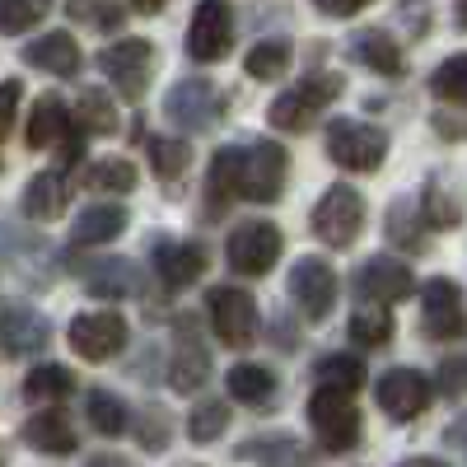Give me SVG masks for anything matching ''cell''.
<instances>
[{
  "mask_svg": "<svg viewBox=\"0 0 467 467\" xmlns=\"http://www.w3.org/2000/svg\"><path fill=\"white\" fill-rule=\"evenodd\" d=\"M85 187L89 192H131L136 187V164L131 160H103L85 169Z\"/></svg>",
  "mask_w": 467,
  "mask_h": 467,
  "instance_id": "74e56055",
  "label": "cell"
},
{
  "mask_svg": "<svg viewBox=\"0 0 467 467\" xmlns=\"http://www.w3.org/2000/svg\"><path fill=\"white\" fill-rule=\"evenodd\" d=\"M127 318L117 314V308H99V314H80L70 323V350L89 365H103L112 356H122L127 350Z\"/></svg>",
  "mask_w": 467,
  "mask_h": 467,
  "instance_id": "7c38bea8",
  "label": "cell"
},
{
  "mask_svg": "<svg viewBox=\"0 0 467 467\" xmlns=\"http://www.w3.org/2000/svg\"><path fill=\"white\" fill-rule=\"evenodd\" d=\"M290 299L299 304L304 318H327L337 304V271L323 257H299L290 266Z\"/></svg>",
  "mask_w": 467,
  "mask_h": 467,
  "instance_id": "9a60e30c",
  "label": "cell"
},
{
  "mask_svg": "<svg viewBox=\"0 0 467 467\" xmlns=\"http://www.w3.org/2000/svg\"><path fill=\"white\" fill-rule=\"evenodd\" d=\"M308 425H314V435L327 453H346L360 444V411L341 388H314V398H308Z\"/></svg>",
  "mask_w": 467,
  "mask_h": 467,
  "instance_id": "3957f363",
  "label": "cell"
},
{
  "mask_svg": "<svg viewBox=\"0 0 467 467\" xmlns=\"http://www.w3.org/2000/svg\"><path fill=\"white\" fill-rule=\"evenodd\" d=\"M85 467H136L131 458H122V453H94Z\"/></svg>",
  "mask_w": 467,
  "mask_h": 467,
  "instance_id": "681fc988",
  "label": "cell"
},
{
  "mask_svg": "<svg viewBox=\"0 0 467 467\" xmlns=\"http://www.w3.org/2000/svg\"><path fill=\"white\" fill-rule=\"evenodd\" d=\"M178 467H206V462H178Z\"/></svg>",
  "mask_w": 467,
  "mask_h": 467,
  "instance_id": "11a10c76",
  "label": "cell"
},
{
  "mask_svg": "<svg viewBox=\"0 0 467 467\" xmlns=\"http://www.w3.org/2000/svg\"><path fill=\"white\" fill-rule=\"evenodd\" d=\"M327 160L350 169V173H374L388 160V131L369 127V122L337 117V122L327 127Z\"/></svg>",
  "mask_w": 467,
  "mask_h": 467,
  "instance_id": "277c9868",
  "label": "cell"
},
{
  "mask_svg": "<svg viewBox=\"0 0 467 467\" xmlns=\"http://www.w3.org/2000/svg\"><path fill=\"white\" fill-rule=\"evenodd\" d=\"M239 453L253 458V462H262V467H304V449H299V440H290V435L248 440Z\"/></svg>",
  "mask_w": 467,
  "mask_h": 467,
  "instance_id": "e575fe53",
  "label": "cell"
},
{
  "mask_svg": "<svg viewBox=\"0 0 467 467\" xmlns=\"http://www.w3.org/2000/svg\"><path fill=\"white\" fill-rule=\"evenodd\" d=\"M374 398H379L383 416H393V420H416L425 407H431L435 383L425 379L420 369H388V374H379V383H374Z\"/></svg>",
  "mask_w": 467,
  "mask_h": 467,
  "instance_id": "5bb4252c",
  "label": "cell"
},
{
  "mask_svg": "<svg viewBox=\"0 0 467 467\" xmlns=\"http://www.w3.org/2000/svg\"><path fill=\"white\" fill-rule=\"evenodd\" d=\"M24 61L47 70V75H61V80H70V75H80L85 57H80V43H75L70 33H43L37 43L24 47Z\"/></svg>",
  "mask_w": 467,
  "mask_h": 467,
  "instance_id": "7402d4cb",
  "label": "cell"
},
{
  "mask_svg": "<svg viewBox=\"0 0 467 467\" xmlns=\"http://www.w3.org/2000/svg\"><path fill=\"white\" fill-rule=\"evenodd\" d=\"M453 15H458V28H467V0H458V5H453Z\"/></svg>",
  "mask_w": 467,
  "mask_h": 467,
  "instance_id": "f5cc1de1",
  "label": "cell"
},
{
  "mask_svg": "<svg viewBox=\"0 0 467 467\" xmlns=\"http://www.w3.org/2000/svg\"><path fill=\"white\" fill-rule=\"evenodd\" d=\"M444 444H449L453 453H462V458H467V411H462V416L449 425V431H444Z\"/></svg>",
  "mask_w": 467,
  "mask_h": 467,
  "instance_id": "7dc6e473",
  "label": "cell"
},
{
  "mask_svg": "<svg viewBox=\"0 0 467 467\" xmlns=\"http://www.w3.org/2000/svg\"><path fill=\"white\" fill-rule=\"evenodd\" d=\"M420 220L431 224V229H458V220H462V206H458V197L444 187V178H431L420 187Z\"/></svg>",
  "mask_w": 467,
  "mask_h": 467,
  "instance_id": "f546056e",
  "label": "cell"
},
{
  "mask_svg": "<svg viewBox=\"0 0 467 467\" xmlns=\"http://www.w3.org/2000/svg\"><path fill=\"white\" fill-rule=\"evenodd\" d=\"M19 99H24L19 80H0V140H5V136H10V127H15V112H19Z\"/></svg>",
  "mask_w": 467,
  "mask_h": 467,
  "instance_id": "ee69618b",
  "label": "cell"
},
{
  "mask_svg": "<svg viewBox=\"0 0 467 467\" xmlns=\"http://www.w3.org/2000/svg\"><path fill=\"white\" fill-rule=\"evenodd\" d=\"M187 57L192 61H224L229 47H234V5L229 0H202L197 10H192V24H187Z\"/></svg>",
  "mask_w": 467,
  "mask_h": 467,
  "instance_id": "8fae6325",
  "label": "cell"
},
{
  "mask_svg": "<svg viewBox=\"0 0 467 467\" xmlns=\"http://www.w3.org/2000/svg\"><path fill=\"white\" fill-rule=\"evenodd\" d=\"M420 332L431 341H458L467 332V314H462V295L453 281L435 276L420 290Z\"/></svg>",
  "mask_w": 467,
  "mask_h": 467,
  "instance_id": "4fadbf2b",
  "label": "cell"
},
{
  "mask_svg": "<svg viewBox=\"0 0 467 467\" xmlns=\"http://www.w3.org/2000/svg\"><path fill=\"white\" fill-rule=\"evenodd\" d=\"M131 5H136L140 15H154V10H164V5H169V0H131Z\"/></svg>",
  "mask_w": 467,
  "mask_h": 467,
  "instance_id": "f907efd6",
  "label": "cell"
},
{
  "mask_svg": "<svg viewBox=\"0 0 467 467\" xmlns=\"http://www.w3.org/2000/svg\"><path fill=\"white\" fill-rule=\"evenodd\" d=\"M24 140H28V150H47V145H57L66 164H75V160L85 154V131L75 127L70 108H66L57 94H43V99L33 103Z\"/></svg>",
  "mask_w": 467,
  "mask_h": 467,
  "instance_id": "8992f818",
  "label": "cell"
},
{
  "mask_svg": "<svg viewBox=\"0 0 467 467\" xmlns=\"http://www.w3.org/2000/svg\"><path fill=\"white\" fill-rule=\"evenodd\" d=\"M5 458H10V453H5V440H0V467H5Z\"/></svg>",
  "mask_w": 467,
  "mask_h": 467,
  "instance_id": "db71d44e",
  "label": "cell"
},
{
  "mask_svg": "<svg viewBox=\"0 0 467 467\" xmlns=\"http://www.w3.org/2000/svg\"><path fill=\"white\" fill-rule=\"evenodd\" d=\"M224 108H229V99L220 94V85L202 80V75L178 80V85L169 89V99H164V117H169L173 127L192 131V136L215 131V127L224 122Z\"/></svg>",
  "mask_w": 467,
  "mask_h": 467,
  "instance_id": "7a4b0ae2",
  "label": "cell"
},
{
  "mask_svg": "<svg viewBox=\"0 0 467 467\" xmlns=\"http://www.w3.org/2000/svg\"><path fill=\"white\" fill-rule=\"evenodd\" d=\"M47 10L52 0H0V33H28L47 19Z\"/></svg>",
  "mask_w": 467,
  "mask_h": 467,
  "instance_id": "f35d334b",
  "label": "cell"
},
{
  "mask_svg": "<svg viewBox=\"0 0 467 467\" xmlns=\"http://www.w3.org/2000/svg\"><path fill=\"white\" fill-rule=\"evenodd\" d=\"M206 304H211V327H215V337H220L224 346L248 350V346L257 341L262 314H257V299H253L248 290H239V285H215V290L206 295Z\"/></svg>",
  "mask_w": 467,
  "mask_h": 467,
  "instance_id": "52a82bcc",
  "label": "cell"
},
{
  "mask_svg": "<svg viewBox=\"0 0 467 467\" xmlns=\"http://www.w3.org/2000/svg\"><path fill=\"white\" fill-rule=\"evenodd\" d=\"M211 379V350L197 337V323L178 318V337H173V360H169V383L178 393H192Z\"/></svg>",
  "mask_w": 467,
  "mask_h": 467,
  "instance_id": "ac0fdd59",
  "label": "cell"
},
{
  "mask_svg": "<svg viewBox=\"0 0 467 467\" xmlns=\"http://www.w3.org/2000/svg\"><path fill=\"white\" fill-rule=\"evenodd\" d=\"M154 257V276H160L169 290H182L192 281H202V271H206V248L202 244H178V239H160L150 248Z\"/></svg>",
  "mask_w": 467,
  "mask_h": 467,
  "instance_id": "d6986e66",
  "label": "cell"
},
{
  "mask_svg": "<svg viewBox=\"0 0 467 467\" xmlns=\"http://www.w3.org/2000/svg\"><path fill=\"white\" fill-rule=\"evenodd\" d=\"M281 248H285V239L271 220H244V224H234L229 244H224V257L239 276H266V271L276 266Z\"/></svg>",
  "mask_w": 467,
  "mask_h": 467,
  "instance_id": "30bf717a",
  "label": "cell"
},
{
  "mask_svg": "<svg viewBox=\"0 0 467 467\" xmlns=\"http://www.w3.org/2000/svg\"><path fill=\"white\" fill-rule=\"evenodd\" d=\"M24 444L47 453V458H66V453L80 449V435H75V425L61 407H43L37 416L24 420Z\"/></svg>",
  "mask_w": 467,
  "mask_h": 467,
  "instance_id": "ffe728a7",
  "label": "cell"
},
{
  "mask_svg": "<svg viewBox=\"0 0 467 467\" xmlns=\"http://www.w3.org/2000/svg\"><path fill=\"white\" fill-rule=\"evenodd\" d=\"M66 15L85 28H99V33L122 28V19H127V10L117 0H66Z\"/></svg>",
  "mask_w": 467,
  "mask_h": 467,
  "instance_id": "d590c367",
  "label": "cell"
},
{
  "mask_svg": "<svg viewBox=\"0 0 467 467\" xmlns=\"http://www.w3.org/2000/svg\"><path fill=\"white\" fill-rule=\"evenodd\" d=\"M224 383H229V398L244 402V407H262V402L276 398V374L266 365H234Z\"/></svg>",
  "mask_w": 467,
  "mask_h": 467,
  "instance_id": "484cf974",
  "label": "cell"
},
{
  "mask_svg": "<svg viewBox=\"0 0 467 467\" xmlns=\"http://www.w3.org/2000/svg\"><path fill=\"white\" fill-rule=\"evenodd\" d=\"M290 61H295V47L285 43V37H266V43H257V47L244 57V66H248L253 80H281V75L290 70Z\"/></svg>",
  "mask_w": 467,
  "mask_h": 467,
  "instance_id": "1f68e13d",
  "label": "cell"
},
{
  "mask_svg": "<svg viewBox=\"0 0 467 467\" xmlns=\"http://www.w3.org/2000/svg\"><path fill=\"white\" fill-rule=\"evenodd\" d=\"M127 206H117V202H99V206H85L80 211V220H75V244H112L117 239V234H122L127 229Z\"/></svg>",
  "mask_w": 467,
  "mask_h": 467,
  "instance_id": "d4e9b609",
  "label": "cell"
},
{
  "mask_svg": "<svg viewBox=\"0 0 467 467\" xmlns=\"http://www.w3.org/2000/svg\"><path fill=\"white\" fill-rule=\"evenodd\" d=\"M99 70L112 80V89L140 103L145 89H150V75H154V43L145 37H122V43H112L99 52Z\"/></svg>",
  "mask_w": 467,
  "mask_h": 467,
  "instance_id": "ba28073f",
  "label": "cell"
},
{
  "mask_svg": "<svg viewBox=\"0 0 467 467\" xmlns=\"http://www.w3.org/2000/svg\"><path fill=\"white\" fill-rule=\"evenodd\" d=\"M224 425H229V407L224 402H202L197 411L187 416V435L197 444H211V440L224 435Z\"/></svg>",
  "mask_w": 467,
  "mask_h": 467,
  "instance_id": "ab89813d",
  "label": "cell"
},
{
  "mask_svg": "<svg viewBox=\"0 0 467 467\" xmlns=\"http://www.w3.org/2000/svg\"><path fill=\"white\" fill-rule=\"evenodd\" d=\"M75 127L89 136H112L117 131V103L103 89H80V103H75Z\"/></svg>",
  "mask_w": 467,
  "mask_h": 467,
  "instance_id": "83f0119b",
  "label": "cell"
},
{
  "mask_svg": "<svg viewBox=\"0 0 467 467\" xmlns=\"http://www.w3.org/2000/svg\"><path fill=\"white\" fill-rule=\"evenodd\" d=\"M75 393V374L66 365H37L28 379H24V398L28 402H61Z\"/></svg>",
  "mask_w": 467,
  "mask_h": 467,
  "instance_id": "d6a6232c",
  "label": "cell"
},
{
  "mask_svg": "<svg viewBox=\"0 0 467 467\" xmlns=\"http://www.w3.org/2000/svg\"><path fill=\"white\" fill-rule=\"evenodd\" d=\"M360 229H365V197L346 182L327 187L323 202L314 206V234L327 248H350L360 239Z\"/></svg>",
  "mask_w": 467,
  "mask_h": 467,
  "instance_id": "9c48e42d",
  "label": "cell"
},
{
  "mask_svg": "<svg viewBox=\"0 0 467 467\" xmlns=\"http://www.w3.org/2000/svg\"><path fill=\"white\" fill-rule=\"evenodd\" d=\"M85 290L94 299H127L140 290V266L127 257H103L85 266Z\"/></svg>",
  "mask_w": 467,
  "mask_h": 467,
  "instance_id": "603a6c76",
  "label": "cell"
},
{
  "mask_svg": "<svg viewBox=\"0 0 467 467\" xmlns=\"http://www.w3.org/2000/svg\"><path fill=\"white\" fill-rule=\"evenodd\" d=\"M140 416H145L140 420V444L145 449H164L169 444V411L164 407H145Z\"/></svg>",
  "mask_w": 467,
  "mask_h": 467,
  "instance_id": "b9f144b4",
  "label": "cell"
},
{
  "mask_svg": "<svg viewBox=\"0 0 467 467\" xmlns=\"http://www.w3.org/2000/svg\"><path fill=\"white\" fill-rule=\"evenodd\" d=\"M393 332H398V323L388 314V304H360L350 314V341H360V346H388Z\"/></svg>",
  "mask_w": 467,
  "mask_h": 467,
  "instance_id": "4dcf8cb0",
  "label": "cell"
},
{
  "mask_svg": "<svg viewBox=\"0 0 467 467\" xmlns=\"http://www.w3.org/2000/svg\"><path fill=\"white\" fill-rule=\"evenodd\" d=\"M431 89H435L440 103L467 108V52H462V57H449V61L431 75Z\"/></svg>",
  "mask_w": 467,
  "mask_h": 467,
  "instance_id": "8d00e7d4",
  "label": "cell"
},
{
  "mask_svg": "<svg viewBox=\"0 0 467 467\" xmlns=\"http://www.w3.org/2000/svg\"><path fill=\"white\" fill-rule=\"evenodd\" d=\"M85 416H89V425H94L99 435H127L131 431L127 402L117 398V393H108V388H94V393L85 398Z\"/></svg>",
  "mask_w": 467,
  "mask_h": 467,
  "instance_id": "4316f807",
  "label": "cell"
},
{
  "mask_svg": "<svg viewBox=\"0 0 467 467\" xmlns=\"http://www.w3.org/2000/svg\"><path fill=\"white\" fill-rule=\"evenodd\" d=\"M145 154H150L154 178H164V182H178V178L192 169V150H187L182 140H173V136H150Z\"/></svg>",
  "mask_w": 467,
  "mask_h": 467,
  "instance_id": "836d02e7",
  "label": "cell"
},
{
  "mask_svg": "<svg viewBox=\"0 0 467 467\" xmlns=\"http://www.w3.org/2000/svg\"><path fill=\"white\" fill-rule=\"evenodd\" d=\"M70 206V178L61 169H43L33 173L24 187V215L28 220H57Z\"/></svg>",
  "mask_w": 467,
  "mask_h": 467,
  "instance_id": "cb8c5ba5",
  "label": "cell"
},
{
  "mask_svg": "<svg viewBox=\"0 0 467 467\" xmlns=\"http://www.w3.org/2000/svg\"><path fill=\"white\" fill-rule=\"evenodd\" d=\"M435 131L444 136V140H467V112H453V108H440L435 117Z\"/></svg>",
  "mask_w": 467,
  "mask_h": 467,
  "instance_id": "f6af8a7d",
  "label": "cell"
},
{
  "mask_svg": "<svg viewBox=\"0 0 467 467\" xmlns=\"http://www.w3.org/2000/svg\"><path fill=\"white\" fill-rule=\"evenodd\" d=\"M341 89H346L341 75H314V80H304L299 89H290V94H281L276 103H271L266 122L276 127V131H308V127L318 122V112L332 99H341Z\"/></svg>",
  "mask_w": 467,
  "mask_h": 467,
  "instance_id": "5b68a950",
  "label": "cell"
},
{
  "mask_svg": "<svg viewBox=\"0 0 467 467\" xmlns=\"http://www.w3.org/2000/svg\"><path fill=\"white\" fill-rule=\"evenodd\" d=\"M365 5H374V0H314V10L327 15V19H350V15H360Z\"/></svg>",
  "mask_w": 467,
  "mask_h": 467,
  "instance_id": "bcb514c9",
  "label": "cell"
},
{
  "mask_svg": "<svg viewBox=\"0 0 467 467\" xmlns=\"http://www.w3.org/2000/svg\"><path fill=\"white\" fill-rule=\"evenodd\" d=\"M350 52H356L360 66L383 75V80H402V75H407L402 43H393V33H383V28H360L356 37H350Z\"/></svg>",
  "mask_w": 467,
  "mask_h": 467,
  "instance_id": "44dd1931",
  "label": "cell"
},
{
  "mask_svg": "<svg viewBox=\"0 0 467 467\" xmlns=\"http://www.w3.org/2000/svg\"><path fill=\"white\" fill-rule=\"evenodd\" d=\"M411 215H416V206H411V202H398L393 211H388V239L402 244V248H425L420 229H416V224H425V220H411Z\"/></svg>",
  "mask_w": 467,
  "mask_h": 467,
  "instance_id": "60d3db41",
  "label": "cell"
},
{
  "mask_svg": "<svg viewBox=\"0 0 467 467\" xmlns=\"http://www.w3.org/2000/svg\"><path fill=\"white\" fill-rule=\"evenodd\" d=\"M402 467H444V462H440V458H407Z\"/></svg>",
  "mask_w": 467,
  "mask_h": 467,
  "instance_id": "816d5d0a",
  "label": "cell"
},
{
  "mask_svg": "<svg viewBox=\"0 0 467 467\" xmlns=\"http://www.w3.org/2000/svg\"><path fill=\"white\" fill-rule=\"evenodd\" d=\"M411 290H416V276H411V266H402L398 257H369L356 271V295L365 304H398Z\"/></svg>",
  "mask_w": 467,
  "mask_h": 467,
  "instance_id": "2e32d148",
  "label": "cell"
},
{
  "mask_svg": "<svg viewBox=\"0 0 467 467\" xmlns=\"http://www.w3.org/2000/svg\"><path fill=\"white\" fill-rule=\"evenodd\" d=\"M365 360L360 356H341V350H332V356H323L314 365V383L318 388H341V393H356V388L365 383Z\"/></svg>",
  "mask_w": 467,
  "mask_h": 467,
  "instance_id": "f1b7e54d",
  "label": "cell"
},
{
  "mask_svg": "<svg viewBox=\"0 0 467 467\" xmlns=\"http://www.w3.org/2000/svg\"><path fill=\"white\" fill-rule=\"evenodd\" d=\"M52 341V323L28 304H5L0 308V350L5 356H33Z\"/></svg>",
  "mask_w": 467,
  "mask_h": 467,
  "instance_id": "e0dca14e",
  "label": "cell"
},
{
  "mask_svg": "<svg viewBox=\"0 0 467 467\" xmlns=\"http://www.w3.org/2000/svg\"><path fill=\"white\" fill-rule=\"evenodd\" d=\"M440 388H444L449 398H462L467 393V356H449L440 365Z\"/></svg>",
  "mask_w": 467,
  "mask_h": 467,
  "instance_id": "7bdbcfd3",
  "label": "cell"
},
{
  "mask_svg": "<svg viewBox=\"0 0 467 467\" xmlns=\"http://www.w3.org/2000/svg\"><path fill=\"white\" fill-rule=\"evenodd\" d=\"M425 5L431 0H402V19L411 24V33H425Z\"/></svg>",
  "mask_w": 467,
  "mask_h": 467,
  "instance_id": "c3c4849f",
  "label": "cell"
},
{
  "mask_svg": "<svg viewBox=\"0 0 467 467\" xmlns=\"http://www.w3.org/2000/svg\"><path fill=\"white\" fill-rule=\"evenodd\" d=\"M285 178H290V154L271 140L257 145H224L211 160V215H220L229 202H281L285 197Z\"/></svg>",
  "mask_w": 467,
  "mask_h": 467,
  "instance_id": "6da1fadb",
  "label": "cell"
}]
</instances>
